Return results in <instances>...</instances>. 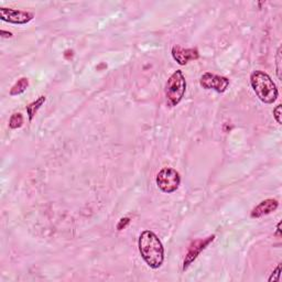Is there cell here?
<instances>
[{
  "label": "cell",
  "instance_id": "obj_1",
  "mask_svg": "<svg viewBox=\"0 0 282 282\" xmlns=\"http://www.w3.org/2000/svg\"><path fill=\"white\" fill-rule=\"evenodd\" d=\"M140 255L152 269H158L164 260V248L158 236L151 230H143L138 240Z\"/></svg>",
  "mask_w": 282,
  "mask_h": 282
},
{
  "label": "cell",
  "instance_id": "obj_2",
  "mask_svg": "<svg viewBox=\"0 0 282 282\" xmlns=\"http://www.w3.org/2000/svg\"><path fill=\"white\" fill-rule=\"evenodd\" d=\"M251 85L262 103L272 104L278 98V89L271 77L265 72L253 71L251 75Z\"/></svg>",
  "mask_w": 282,
  "mask_h": 282
},
{
  "label": "cell",
  "instance_id": "obj_3",
  "mask_svg": "<svg viewBox=\"0 0 282 282\" xmlns=\"http://www.w3.org/2000/svg\"><path fill=\"white\" fill-rule=\"evenodd\" d=\"M187 91V80L181 70L175 71L165 83V99L170 107H175L183 99Z\"/></svg>",
  "mask_w": 282,
  "mask_h": 282
},
{
  "label": "cell",
  "instance_id": "obj_4",
  "mask_svg": "<svg viewBox=\"0 0 282 282\" xmlns=\"http://www.w3.org/2000/svg\"><path fill=\"white\" fill-rule=\"evenodd\" d=\"M156 182L163 193H173L177 191L181 183V177L177 170L172 168H163L157 174Z\"/></svg>",
  "mask_w": 282,
  "mask_h": 282
},
{
  "label": "cell",
  "instance_id": "obj_5",
  "mask_svg": "<svg viewBox=\"0 0 282 282\" xmlns=\"http://www.w3.org/2000/svg\"><path fill=\"white\" fill-rule=\"evenodd\" d=\"M200 85L205 90H214L217 93H224L228 89L229 80L225 76L207 72L201 76Z\"/></svg>",
  "mask_w": 282,
  "mask_h": 282
},
{
  "label": "cell",
  "instance_id": "obj_6",
  "mask_svg": "<svg viewBox=\"0 0 282 282\" xmlns=\"http://www.w3.org/2000/svg\"><path fill=\"white\" fill-rule=\"evenodd\" d=\"M34 18V15L29 11L18 10L12 8H0V19L13 25H26Z\"/></svg>",
  "mask_w": 282,
  "mask_h": 282
},
{
  "label": "cell",
  "instance_id": "obj_7",
  "mask_svg": "<svg viewBox=\"0 0 282 282\" xmlns=\"http://www.w3.org/2000/svg\"><path fill=\"white\" fill-rule=\"evenodd\" d=\"M215 239V235L209 236L204 239H196L192 242L188 249V252L186 255V259L183 261V270L186 271L188 268L191 266V263L195 260V259L200 256V253L204 251V249L209 246V245Z\"/></svg>",
  "mask_w": 282,
  "mask_h": 282
},
{
  "label": "cell",
  "instance_id": "obj_8",
  "mask_svg": "<svg viewBox=\"0 0 282 282\" xmlns=\"http://www.w3.org/2000/svg\"><path fill=\"white\" fill-rule=\"evenodd\" d=\"M171 54L174 61H177L180 65H187L188 62L195 61L200 58L197 49H184L180 45H174L171 50Z\"/></svg>",
  "mask_w": 282,
  "mask_h": 282
},
{
  "label": "cell",
  "instance_id": "obj_9",
  "mask_svg": "<svg viewBox=\"0 0 282 282\" xmlns=\"http://www.w3.org/2000/svg\"><path fill=\"white\" fill-rule=\"evenodd\" d=\"M279 206V202L277 200H274V198H268V200H265L259 203V204L253 207L251 216L252 219H259V217L265 216L270 214V213L275 212Z\"/></svg>",
  "mask_w": 282,
  "mask_h": 282
},
{
  "label": "cell",
  "instance_id": "obj_10",
  "mask_svg": "<svg viewBox=\"0 0 282 282\" xmlns=\"http://www.w3.org/2000/svg\"><path fill=\"white\" fill-rule=\"evenodd\" d=\"M45 101H47V97L45 96H40L39 98H36L34 101H32L29 105L27 106V115L28 117H29L30 122H32V119L34 118V116L36 115V113L39 112V109L42 107L44 105Z\"/></svg>",
  "mask_w": 282,
  "mask_h": 282
},
{
  "label": "cell",
  "instance_id": "obj_11",
  "mask_svg": "<svg viewBox=\"0 0 282 282\" xmlns=\"http://www.w3.org/2000/svg\"><path fill=\"white\" fill-rule=\"evenodd\" d=\"M28 87H29V80H28L27 77H21L20 80H18L16 82V84L11 87L10 95L17 96V95L25 93Z\"/></svg>",
  "mask_w": 282,
  "mask_h": 282
},
{
  "label": "cell",
  "instance_id": "obj_12",
  "mask_svg": "<svg viewBox=\"0 0 282 282\" xmlns=\"http://www.w3.org/2000/svg\"><path fill=\"white\" fill-rule=\"evenodd\" d=\"M22 125H24V116L20 113L12 114L9 119V127L11 129H18L21 128Z\"/></svg>",
  "mask_w": 282,
  "mask_h": 282
},
{
  "label": "cell",
  "instance_id": "obj_13",
  "mask_svg": "<svg viewBox=\"0 0 282 282\" xmlns=\"http://www.w3.org/2000/svg\"><path fill=\"white\" fill-rule=\"evenodd\" d=\"M281 62H282V57H281V47H279L278 51H277V57H276V67H277V76H278L279 81L282 80V68H281Z\"/></svg>",
  "mask_w": 282,
  "mask_h": 282
},
{
  "label": "cell",
  "instance_id": "obj_14",
  "mask_svg": "<svg viewBox=\"0 0 282 282\" xmlns=\"http://www.w3.org/2000/svg\"><path fill=\"white\" fill-rule=\"evenodd\" d=\"M281 116H282V106L279 104V105H277L274 109V117L276 119V122L279 125L282 124Z\"/></svg>",
  "mask_w": 282,
  "mask_h": 282
},
{
  "label": "cell",
  "instance_id": "obj_15",
  "mask_svg": "<svg viewBox=\"0 0 282 282\" xmlns=\"http://www.w3.org/2000/svg\"><path fill=\"white\" fill-rule=\"evenodd\" d=\"M280 272H281V263H279L278 267L276 268V270L272 272L271 276H270V278L268 279V281H269V282L279 281L280 280Z\"/></svg>",
  "mask_w": 282,
  "mask_h": 282
},
{
  "label": "cell",
  "instance_id": "obj_16",
  "mask_svg": "<svg viewBox=\"0 0 282 282\" xmlns=\"http://www.w3.org/2000/svg\"><path fill=\"white\" fill-rule=\"evenodd\" d=\"M130 223V219L129 217H124V219H120L117 224V229L118 230H123L124 228H126L128 224Z\"/></svg>",
  "mask_w": 282,
  "mask_h": 282
},
{
  "label": "cell",
  "instance_id": "obj_17",
  "mask_svg": "<svg viewBox=\"0 0 282 282\" xmlns=\"http://www.w3.org/2000/svg\"><path fill=\"white\" fill-rule=\"evenodd\" d=\"M0 34H1L2 38H11V36H12L11 32H7V31H4V30L0 31Z\"/></svg>",
  "mask_w": 282,
  "mask_h": 282
},
{
  "label": "cell",
  "instance_id": "obj_18",
  "mask_svg": "<svg viewBox=\"0 0 282 282\" xmlns=\"http://www.w3.org/2000/svg\"><path fill=\"white\" fill-rule=\"evenodd\" d=\"M281 221H279L278 223V226H277V233H276V235L277 236H280L281 235Z\"/></svg>",
  "mask_w": 282,
  "mask_h": 282
}]
</instances>
